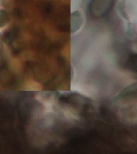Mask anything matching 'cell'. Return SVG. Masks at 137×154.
I'll list each match as a JSON object with an SVG mask.
<instances>
[{
    "instance_id": "obj_1",
    "label": "cell",
    "mask_w": 137,
    "mask_h": 154,
    "mask_svg": "<svg viewBox=\"0 0 137 154\" xmlns=\"http://www.w3.org/2000/svg\"><path fill=\"white\" fill-rule=\"evenodd\" d=\"M114 0H92L89 6L90 12L96 17H102L111 10Z\"/></svg>"
},
{
    "instance_id": "obj_2",
    "label": "cell",
    "mask_w": 137,
    "mask_h": 154,
    "mask_svg": "<svg viewBox=\"0 0 137 154\" xmlns=\"http://www.w3.org/2000/svg\"><path fill=\"white\" fill-rule=\"evenodd\" d=\"M83 23L82 15L80 12L76 11L72 14L71 16V32H74L78 30Z\"/></svg>"
}]
</instances>
